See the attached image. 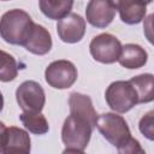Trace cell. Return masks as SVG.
I'll return each mask as SVG.
<instances>
[{
	"mask_svg": "<svg viewBox=\"0 0 154 154\" xmlns=\"http://www.w3.org/2000/svg\"><path fill=\"white\" fill-rule=\"evenodd\" d=\"M95 128L108 141L112 146L117 148L119 153L123 154H136L144 153L140 142L131 136V131L126 120L116 113L106 112L97 116Z\"/></svg>",
	"mask_w": 154,
	"mask_h": 154,
	"instance_id": "1",
	"label": "cell"
},
{
	"mask_svg": "<svg viewBox=\"0 0 154 154\" xmlns=\"http://www.w3.org/2000/svg\"><path fill=\"white\" fill-rule=\"evenodd\" d=\"M94 129L87 118L70 113L61 129V141L65 144L64 153H83Z\"/></svg>",
	"mask_w": 154,
	"mask_h": 154,
	"instance_id": "2",
	"label": "cell"
},
{
	"mask_svg": "<svg viewBox=\"0 0 154 154\" xmlns=\"http://www.w3.org/2000/svg\"><path fill=\"white\" fill-rule=\"evenodd\" d=\"M32 26L34 22L28 12L13 8L5 12L0 18V36L10 45L23 46Z\"/></svg>",
	"mask_w": 154,
	"mask_h": 154,
	"instance_id": "3",
	"label": "cell"
},
{
	"mask_svg": "<svg viewBox=\"0 0 154 154\" xmlns=\"http://www.w3.org/2000/svg\"><path fill=\"white\" fill-rule=\"evenodd\" d=\"M105 100L108 107L118 113L129 112L138 103L136 90L129 81L112 82L105 91Z\"/></svg>",
	"mask_w": 154,
	"mask_h": 154,
	"instance_id": "4",
	"label": "cell"
},
{
	"mask_svg": "<svg viewBox=\"0 0 154 154\" xmlns=\"http://www.w3.org/2000/svg\"><path fill=\"white\" fill-rule=\"evenodd\" d=\"M77 77V67L72 61L65 59L52 61L45 70L46 82L55 89H67L72 87Z\"/></svg>",
	"mask_w": 154,
	"mask_h": 154,
	"instance_id": "5",
	"label": "cell"
},
{
	"mask_svg": "<svg viewBox=\"0 0 154 154\" xmlns=\"http://www.w3.org/2000/svg\"><path fill=\"white\" fill-rule=\"evenodd\" d=\"M91 57L102 64H113L118 61L122 51V43L112 34L102 32L96 35L89 45Z\"/></svg>",
	"mask_w": 154,
	"mask_h": 154,
	"instance_id": "6",
	"label": "cell"
},
{
	"mask_svg": "<svg viewBox=\"0 0 154 154\" xmlns=\"http://www.w3.org/2000/svg\"><path fill=\"white\" fill-rule=\"evenodd\" d=\"M16 100L23 112H41L46 102L43 88L35 81H24L16 90Z\"/></svg>",
	"mask_w": 154,
	"mask_h": 154,
	"instance_id": "7",
	"label": "cell"
},
{
	"mask_svg": "<svg viewBox=\"0 0 154 154\" xmlns=\"http://www.w3.org/2000/svg\"><path fill=\"white\" fill-rule=\"evenodd\" d=\"M116 12V6L111 0H89L85 8V18L90 25L103 29L112 23Z\"/></svg>",
	"mask_w": 154,
	"mask_h": 154,
	"instance_id": "8",
	"label": "cell"
},
{
	"mask_svg": "<svg viewBox=\"0 0 154 154\" xmlns=\"http://www.w3.org/2000/svg\"><path fill=\"white\" fill-rule=\"evenodd\" d=\"M59 38L65 43H77L85 34V19L77 13H69L57 23Z\"/></svg>",
	"mask_w": 154,
	"mask_h": 154,
	"instance_id": "9",
	"label": "cell"
},
{
	"mask_svg": "<svg viewBox=\"0 0 154 154\" xmlns=\"http://www.w3.org/2000/svg\"><path fill=\"white\" fill-rule=\"evenodd\" d=\"M119 12L122 22L129 25L138 24L146 16L147 4L143 0H111Z\"/></svg>",
	"mask_w": 154,
	"mask_h": 154,
	"instance_id": "10",
	"label": "cell"
},
{
	"mask_svg": "<svg viewBox=\"0 0 154 154\" xmlns=\"http://www.w3.org/2000/svg\"><path fill=\"white\" fill-rule=\"evenodd\" d=\"M52 45H53V42H52L49 31L45 26L34 23L31 32H30L29 37L26 38V41L24 42L23 47L32 54L45 55L51 51Z\"/></svg>",
	"mask_w": 154,
	"mask_h": 154,
	"instance_id": "11",
	"label": "cell"
},
{
	"mask_svg": "<svg viewBox=\"0 0 154 154\" xmlns=\"http://www.w3.org/2000/svg\"><path fill=\"white\" fill-rule=\"evenodd\" d=\"M147 60H148V53L140 45L126 43L122 46L118 61L123 67L129 70H136L144 66Z\"/></svg>",
	"mask_w": 154,
	"mask_h": 154,
	"instance_id": "12",
	"label": "cell"
},
{
	"mask_svg": "<svg viewBox=\"0 0 154 154\" xmlns=\"http://www.w3.org/2000/svg\"><path fill=\"white\" fill-rule=\"evenodd\" d=\"M69 106H70V113L82 116L87 118L90 124L95 128L97 113L93 106L91 99L82 93H72L69 97Z\"/></svg>",
	"mask_w": 154,
	"mask_h": 154,
	"instance_id": "13",
	"label": "cell"
},
{
	"mask_svg": "<svg viewBox=\"0 0 154 154\" xmlns=\"http://www.w3.org/2000/svg\"><path fill=\"white\" fill-rule=\"evenodd\" d=\"M31 140L29 134L17 126H10L7 128V142L5 146V154H12V153H19L25 154L30 152Z\"/></svg>",
	"mask_w": 154,
	"mask_h": 154,
	"instance_id": "14",
	"label": "cell"
},
{
	"mask_svg": "<svg viewBox=\"0 0 154 154\" xmlns=\"http://www.w3.org/2000/svg\"><path fill=\"white\" fill-rule=\"evenodd\" d=\"M38 6L47 18L59 20L71 12L73 0H38Z\"/></svg>",
	"mask_w": 154,
	"mask_h": 154,
	"instance_id": "15",
	"label": "cell"
},
{
	"mask_svg": "<svg viewBox=\"0 0 154 154\" xmlns=\"http://www.w3.org/2000/svg\"><path fill=\"white\" fill-rule=\"evenodd\" d=\"M136 90L138 103H148L154 99V76L152 73H142L129 81Z\"/></svg>",
	"mask_w": 154,
	"mask_h": 154,
	"instance_id": "16",
	"label": "cell"
},
{
	"mask_svg": "<svg viewBox=\"0 0 154 154\" xmlns=\"http://www.w3.org/2000/svg\"><path fill=\"white\" fill-rule=\"evenodd\" d=\"M19 119L24 128L35 135H43L49 131V124L46 117L41 112L31 113V112H23L19 116Z\"/></svg>",
	"mask_w": 154,
	"mask_h": 154,
	"instance_id": "17",
	"label": "cell"
},
{
	"mask_svg": "<svg viewBox=\"0 0 154 154\" xmlns=\"http://www.w3.org/2000/svg\"><path fill=\"white\" fill-rule=\"evenodd\" d=\"M18 75V63L13 55L0 49V82H11Z\"/></svg>",
	"mask_w": 154,
	"mask_h": 154,
	"instance_id": "18",
	"label": "cell"
},
{
	"mask_svg": "<svg viewBox=\"0 0 154 154\" xmlns=\"http://www.w3.org/2000/svg\"><path fill=\"white\" fill-rule=\"evenodd\" d=\"M153 116H154V112L153 111H149L148 113H146L141 120H140V124H138V128H140V131L143 136H146L149 141H153L154 140V128H153Z\"/></svg>",
	"mask_w": 154,
	"mask_h": 154,
	"instance_id": "19",
	"label": "cell"
},
{
	"mask_svg": "<svg viewBox=\"0 0 154 154\" xmlns=\"http://www.w3.org/2000/svg\"><path fill=\"white\" fill-rule=\"evenodd\" d=\"M7 142V126L0 120V154L4 153Z\"/></svg>",
	"mask_w": 154,
	"mask_h": 154,
	"instance_id": "20",
	"label": "cell"
},
{
	"mask_svg": "<svg viewBox=\"0 0 154 154\" xmlns=\"http://www.w3.org/2000/svg\"><path fill=\"white\" fill-rule=\"evenodd\" d=\"M2 108H4V96H2V94L0 91V112L2 111Z\"/></svg>",
	"mask_w": 154,
	"mask_h": 154,
	"instance_id": "21",
	"label": "cell"
},
{
	"mask_svg": "<svg viewBox=\"0 0 154 154\" xmlns=\"http://www.w3.org/2000/svg\"><path fill=\"white\" fill-rule=\"evenodd\" d=\"M143 1H144V2H146V4H147V5H148V4H150V2H152V1H153V0H143Z\"/></svg>",
	"mask_w": 154,
	"mask_h": 154,
	"instance_id": "22",
	"label": "cell"
},
{
	"mask_svg": "<svg viewBox=\"0 0 154 154\" xmlns=\"http://www.w3.org/2000/svg\"><path fill=\"white\" fill-rule=\"evenodd\" d=\"M0 1H8V0H0Z\"/></svg>",
	"mask_w": 154,
	"mask_h": 154,
	"instance_id": "23",
	"label": "cell"
}]
</instances>
